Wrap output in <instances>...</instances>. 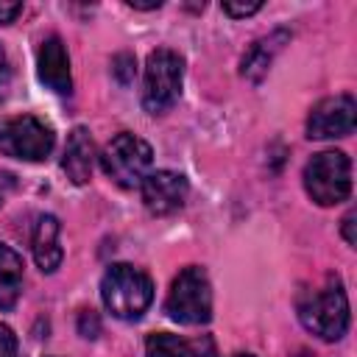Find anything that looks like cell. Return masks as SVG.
<instances>
[{
    "label": "cell",
    "instance_id": "6da1fadb",
    "mask_svg": "<svg viewBox=\"0 0 357 357\" xmlns=\"http://www.w3.org/2000/svg\"><path fill=\"white\" fill-rule=\"evenodd\" d=\"M103 307L120 321H137L153 301V282L145 271L117 262L100 279Z\"/></svg>",
    "mask_w": 357,
    "mask_h": 357
},
{
    "label": "cell",
    "instance_id": "7a4b0ae2",
    "mask_svg": "<svg viewBox=\"0 0 357 357\" xmlns=\"http://www.w3.org/2000/svg\"><path fill=\"white\" fill-rule=\"evenodd\" d=\"M301 324L321 340H340L349 329V296L337 279H329L321 290L298 298Z\"/></svg>",
    "mask_w": 357,
    "mask_h": 357
},
{
    "label": "cell",
    "instance_id": "3957f363",
    "mask_svg": "<svg viewBox=\"0 0 357 357\" xmlns=\"http://www.w3.org/2000/svg\"><path fill=\"white\" fill-rule=\"evenodd\" d=\"M165 312L184 326H201L212 318V284L204 268L187 265L178 271L170 284Z\"/></svg>",
    "mask_w": 357,
    "mask_h": 357
},
{
    "label": "cell",
    "instance_id": "277c9868",
    "mask_svg": "<svg viewBox=\"0 0 357 357\" xmlns=\"http://www.w3.org/2000/svg\"><path fill=\"white\" fill-rule=\"evenodd\" d=\"M181 84H184V59L170 47L153 50L145 61L142 109L148 114H165L178 100Z\"/></svg>",
    "mask_w": 357,
    "mask_h": 357
},
{
    "label": "cell",
    "instance_id": "5b68a950",
    "mask_svg": "<svg viewBox=\"0 0 357 357\" xmlns=\"http://www.w3.org/2000/svg\"><path fill=\"white\" fill-rule=\"evenodd\" d=\"M153 165V151L151 145L137 137V134H117L112 137V142H106V148L100 151V167L103 173L123 190H134L145 181V176L151 173Z\"/></svg>",
    "mask_w": 357,
    "mask_h": 357
},
{
    "label": "cell",
    "instance_id": "8992f818",
    "mask_svg": "<svg viewBox=\"0 0 357 357\" xmlns=\"http://www.w3.org/2000/svg\"><path fill=\"white\" fill-rule=\"evenodd\" d=\"M304 190L318 206H335L351 192V159L343 151H321L304 167Z\"/></svg>",
    "mask_w": 357,
    "mask_h": 357
},
{
    "label": "cell",
    "instance_id": "52a82bcc",
    "mask_svg": "<svg viewBox=\"0 0 357 357\" xmlns=\"http://www.w3.org/2000/svg\"><path fill=\"white\" fill-rule=\"evenodd\" d=\"M53 128L45 126L39 117L22 114L11 117L0 126V153L22 162H42L53 151Z\"/></svg>",
    "mask_w": 357,
    "mask_h": 357
},
{
    "label": "cell",
    "instance_id": "ba28073f",
    "mask_svg": "<svg viewBox=\"0 0 357 357\" xmlns=\"http://www.w3.org/2000/svg\"><path fill=\"white\" fill-rule=\"evenodd\" d=\"M357 126V103L351 95H332L312 106L307 117L310 139H335L349 137Z\"/></svg>",
    "mask_w": 357,
    "mask_h": 357
},
{
    "label": "cell",
    "instance_id": "9c48e42d",
    "mask_svg": "<svg viewBox=\"0 0 357 357\" xmlns=\"http://www.w3.org/2000/svg\"><path fill=\"white\" fill-rule=\"evenodd\" d=\"M142 192V204L151 215H173L184 206L187 195H190V184L181 173L176 170H151L145 176V181L139 184Z\"/></svg>",
    "mask_w": 357,
    "mask_h": 357
},
{
    "label": "cell",
    "instance_id": "30bf717a",
    "mask_svg": "<svg viewBox=\"0 0 357 357\" xmlns=\"http://www.w3.org/2000/svg\"><path fill=\"white\" fill-rule=\"evenodd\" d=\"M36 73H39V81L56 92V95H67L73 89V75H70V56H67V47L64 42L53 33L42 42L39 53H36Z\"/></svg>",
    "mask_w": 357,
    "mask_h": 357
},
{
    "label": "cell",
    "instance_id": "8fae6325",
    "mask_svg": "<svg viewBox=\"0 0 357 357\" xmlns=\"http://www.w3.org/2000/svg\"><path fill=\"white\" fill-rule=\"evenodd\" d=\"M92 159H95V142L89 137V131L84 126L73 128L67 148H64V159H61V170L67 173V178L73 184H86L92 176Z\"/></svg>",
    "mask_w": 357,
    "mask_h": 357
},
{
    "label": "cell",
    "instance_id": "7c38bea8",
    "mask_svg": "<svg viewBox=\"0 0 357 357\" xmlns=\"http://www.w3.org/2000/svg\"><path fill=\"white\" fill-rule=\"evenodd\" d=\"M59 220L53 215H42L33 226V237H31V248H33V259L39 265L42 273H53L61 265V245H59Z\"/></svg>",
    "mask_w": 357,
    "mask_h": 357
},
{
    "label": "cell",
    "instance_id": "4fadbf2b",
    "mask_svg": "<svg viewBox=\"0 0 357 357\" xmlns=\"http://www.w3.org/2000/svg\"><path fill=\"white\" fill-rule=\"evenodd\" d=\"M284 42H287V31H276V33H271V36L254 42V45L248 47V53L243 56V75L251 78V81H259V78L268 73L273 56L284 47Z\"/></svg>",
    "mask_w": 357,
    "mask_h": 357
},
{
    "label": "cell",
    "instance_id": "5bb4252c",
    "mask_svg": "<svg viewBox=\"0 0 357 357\" xmlns=\"http://www.w3.org/2000/svg\"><path fill=\"white\" fill-rule=\"evenodd\" d=\"M22 293V257L8 248L0 245V310H11L17 304Z\"/></svg>",
    "mask_w": 357,
    "mask_h": 357
},
{
    "label": "cell",
    "instance_id": "9a60e30c",
    "mask_svg": "<svg viewBox=\"0 0 357 357\" xmlns=\"http://www.w3.org/2000/svg\"><path fill=\"white\" fill-rule=\"evenodd\" d=\"M145 357H195V346L170 332H156L145 340Z\"/></svg>",
    "mask_w": 357,
    "mask_h": 357
},
{
    "label": "cell",
    "instance_id": "2e32d148",
    "mask_svg": "<svg viewBox=\"0 0 357 357\" xmlns=\"http://www.w3.org/2000/svg\"><path fill=\"white\" fill-rule=\"evenodd\" d=\"M112 73H114V78H117L120 84H131V81H134V73H137L134 56H131V53H117V56L112 59Z\"/></svg>",
    "mask_w": 357,
    "mask_h": 357
},
{
    "label": "cell",
    "instance_id": "e0dca14e",
    "mask_svg": "<svg viewBox=\"0 0 357 357\" xmlns=\"http://www.w3.org/2000/svg\"><path fill=\"white\" fill-rule=\"evenodd\" d=\"M262 8V3H223V14H229V17H234V20H243V17H251V14H257Z\"/></svg>",
    "mask_w": 357,
    "mask_h": 357
},
{
    "label": "cell",
    "instance_id": "ac0fdd59",
    "mask_svg": "<svg viewBox=\"0 0 357 357\" xmlns=\"http://www.w3.org/2000/svg\"><path fill=\"white\" fill-rule=\"evenodd\" d=\"M78 332H81V337H98L100 321H98V315H95L92 310H84V312L78 315Z\"/></svg>",
    "mask_w": 357,
    "mask_h": 357
},
{
    "label": "cell",
    "instance_id": "d6986e66",
    "mask_svg": "<svg viewBox=\"0 0 357 357\" xmlns=\"http://www.w3.org/2000/svg\"><path fill=\"white\" fill-rule=\"evenodd\" d=\"M0 357H17V335L0 324Z\"/></svg>",
    "mask_w": 357,
    "mask_h": 357
},
{
    "label": "cell",
    "instance_id": "ffe728a7",
    "mask_svg": "<svg viewBox=\"0 0 357 357\" xmlns=\"http://www.w3.org/2000/svg\"><path fill=\"white\" fill-rule=\"evenodd\" d=\"M22 14V3H0V25L14 22Z\"/></svg>",
    "mask_w": 357,
    "mask_h": 357
},
{
    "label": "cell",
    "instance_id": "44dd1931",
    "mask_svg": "<svg viewBox=\"0 0 357 357\" xmlns=\"http://www.w3.org/2000/svg\"><path fill=\"white\" fill-rule=\"evenodd\" d=\"M340 223H343V240H346L349 245H354V243H357V237H354V212H349Z\"/></svg>",
    "mask_w": 357,
    "mask_h": 357
},
{
    "label": "cell",
    "instance_id": "7402d4cb",
    "mask_svg": "<svg viewBox=\"0 0 357 357\" xmlns=\"http://www.w3.org/2000/svg\"><path fill=\"white\" fill-rule=\"evenodd\" d=\"M8 78H11V64H8V56H6V50L0 45V89L8 84Z\"/></svg>",
    "mask_w": 357,
    "mask_h": 357
},
{
    "label": "cell",
    "instance_id": "603a6c76",
    "mask_svg": "<svg viewBox=\"0 0 357 357\" xmlns=\"http://www.w3.org/2000/svg\"><path fill=\"white\" fill-rule=\"evenodd\" d=\"M126 6H128V8H137V11H153V8H159V6H162V0H151V3H137V0H128Z\"/></svg>",
    "mask_w": 357,
    "mask_h": 357
},
{
    "label": "cell",
    "instance_id": "cb8c5ba5",
    "mask_svg": "<svg viewBox=\"0 0 357 357\" xmlns=\"http://www.w3.org/2000/svg\"><path fill=\"white\" fill-rule=\"evenodd\" d=\"M237 357H257V354H237Z\"/></svg>",
    "mask_w": 357,
    "mask_h": 357
},
{
    "label": "cell",
    "instance_id": "d4e9b609",
    "mask_svg": "<svg viewBox=\"0 0 357 357\" xmlns=\"http://www.w3.org/2000/svg\"><path fill=\"white\" fill-rule=\"evenodd\" d=\"M0 204H3V195H0Z\"/></svg>",
    "mask_w": 357,
    "mask_h": 357
}]
</instances>
